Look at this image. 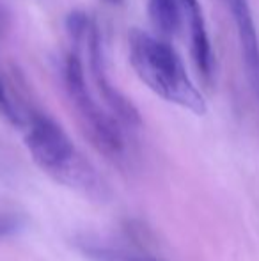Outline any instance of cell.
I'll return each mask as SVG.
<instances>
[{
	"mask_svg": "<svg viewBox=\"0 0 259 261\" xmlns=\"http://www.w3.org/2000/svg\"><path fill=\"white\" fill-rule=\"evenodd\" d=\"M107 2H108V4H121L123 0H107Z\"/></svg>",
	"mask_w": 259,
	"mask_h": 261,
	"instance_id": "9",
	"label": "cell"
},
{
	"mask_svg": "<svg viewBox=\"0 0 259 261\" xmlns=\"http://www.w3.org/2000/svg\"><path fill=\"white\" fill-rule=\"evenodd\" d=\"M183 20L188 25L190 34V54L194 59L197 71L204 80L210 82L215 75V54L211 46V39L208 34L206 18L203 13V6L199 0H180Z\"/></svg>",
	"mask_w": 259,
	"mask_h": 261,
	"instance_id": "6",
	"label": "cell"
},
{
	"mask_svg": "<svg viewBox=\"0 0 259 261\" xmlns=\"http://www.w3.org/2000/svg\"><path fill=\"white\" fill-rule=\"evenodd\" d=\"M128 61L138 80L158 98L195 116L208 112L206 98L188 75L183 59L170 41L142 29H131Z\"/></svg>",
	"mask_w": 259,
	"mask_h": 261,
	"instance_id": "2",
	"label": "cell"
},
{
	"mask_svg": "<svg viewBox=\"0 0 259 261\" xmlns=\"http://www.w3.org/2000/svg\"><path fill=\"white\" fill-rule=\"evenodd\" d=\"M222 2L231 13L247 79L259 98V34L250 4L249 0H222Z\"/></svg>",
	"mask_w": 259,
	"mask_h": 261,
	"instance_id": "5",
	"label": "cell"
},
{
	"mask_svg": "<svg viewBox=\"0 0 259 261\" xmlns=\"http://www.w3.org/2000/svg\"><path fill=\"white\" fill-rule=\"evenodd\" d=\"M23 141L32 160L57 183L96 201H105L110 189L94 165L76 149L66 130L48 114L32 110L23 117Z\"/></svg>",
	"mask_w": 259,
	"mask_h": 261,
	"instance_id": "1",
	"label": "cell"
},
{
	"mask_svg": "<svg viewBox=\"0 0 259 261\" xmlns=\"http://www.w3.org/2000/svg\"><path fill=\"white\" fill-rule=\"evenodd\" d=\"M148 16L156 36L174 39L183 23L180 0H148Z\"/></svg>",
	"mask_w": 259,
	"mask_h": 261,
	"instance_id": "7",
	"label": "cell"
},
{
	"mask_svg": "<svg viewBox=\"0 0 259 261\" xmlns=\"http://www.w3.org/2000/svg\"><path fill=\"white\" fill-rule=\"evenodd\" d=\"M61 76H63L66 98L71 103L80 126L94 148L112 160L125 156L126 128L101 103L93 87L89 86L80 54L71 45L64 55Z\"/></svg>",
	"mask_w": 259,
	"mask_h": 261,
	"instance_id": "3",
	"label": "cell"
},
{
	"mask_svg": "<svg viewBox=\"0 0 259 261\" xmlns=\"http://www.w3.org/2000/svg\"><path fill=\"white\" fill-rule=\"evenodd\" d=\"M69 45L80 54L87 82L93 87L101 103L107 107L126 130H135L142 124L140 114L128 98L110 82L107 62L103 55V43L96 21L85 13H71L66 21Z\"/></svg>",
	"mask_w": 259,
	"mask_h": 261,
	"instance_id": "4",
	"label": "cell"
},
{
	"mask_svg": "<svg viewBox=\"0 0 259 261\" xmlns=\"http://www.w3.org/2000/svg\"><path fill=\"white\" fill-rule=\"evenodd\" d=\"M0 114H2L9 123L16 124V126H21V123H23V117L20 116L18 109L14 107L13 101H11L9 94H7V89H6V86H4L2 75H0Z\"/></svg>",
	"mask_w": 259,
	"mask_h": 261,
	"instance_id": "8",
	"label": "cell"
}]
</instances>
